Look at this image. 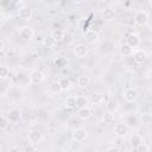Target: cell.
<instances>
[{
    "label": "cell",
    "instance_id": "6",
    "mask_svg": "<svg viewBox=\"0 0 152 152\" xmlns=\"http://www.w3.org/2000/svg\"><path fill=\"white\" fill-rule=\"evenodd\" d=\"M88 137V132L84 129V128H76L72 131V139L76 141V142H82L83 140H86Z\"/></svg>",
    "mask_w": 152,
    "mask_h": 152
},
{
    "label": "cell",
    "instance_id": "9",
    "mask_svg": "<svg viewBox=\"0 0 152 152\" xmlns=\"http://www.w3.org/2000/svg\"><path fill=\"white\" fill-rule=\"evenodd\" d=\"M128 133V126L125 122H119L114 126V134L118 138H124Z\"/></svg>",
    "mask_w": 152,
    "mask_h": 152
},
{
    "label": "cell",
    "instance_id": "27",
    "mask_svg": "<svg viewBox=\"0 0 152 152\" xmlns=\"http://www.w3.org/2000/svg\"><path fill=\"white\" fill-rule=\"evenodd\" d=\"M44 45L46 46V48H53L55 45H56V42L53 40V38L51 37V36H48L46 38H44Z\"/></svg>",
    "mask_w": 152,
    "mask_h": 152
},
{
    "label": "cell",
    "instance_id": "8",
    "mask_svg": "<svg viewBox=\"0 0 152 152\" xmlns=\"http://www.w3.org/2000/svg\"><path fill=\"white\" fill-rule=\"evenodd\" d=\"M88 46L86 45V44H77V45H75L74 46V50H72V52H74V55L77 57V58H83V57H86L87 55H88Z\"/></svg>",
    "mask_w": 152,
    "mask_h": 152
},
{
    "label": "cell",
    "instance_id": "2",
    "mask_svg": "<svg viewBox=\"0 0 152 152\" xmlns=\"http://www.w3.org/2000/svg\"><path fill=\"white\" fill-rule=\"evenodd\" d=\"M132 56H133V61L137 64H144L147 61V58H148L147 52L145 50H141V49H138V50L133 51Z\"/></svg>",
    "mask_w": 152,
    "mask_h": 152
},
{
    "label": "cell",
    "instance_id": "36",
    "mask_svg": "<svg viewBox=\"0 0 152 152\" xmlns=\"http://www.w3.org/2000/svg\"><path fill=\"white\" fill-rule=\"evenodd\" d=\"M4 48H5V44H4V42H2L1 39H0V51H1V50H2Z\"/></svg>",
    "mask_w": 152,
    "mask_h": 152
},
{
    "label": "cell",
    "instance_id": "20",
    "mask_svg": "<svg viewBox=\"0 0 152 152\" xmlns=\"http://www.w3.org/2000/svg\"><path fill=\"white\" fill-rule=\"evenodd\" d=\"M89 83H90V78H89L88 76H86V75H80V76L77 77V86H78V87L86 88V87L89 86Z\"/></svg>",
    "mask_w": 152,
    "mask_h": 152
},
{
    "label": "cell",
    "instance_id": "29",
    "mask_svg": "<svg viewBox=\"0 0 152 152\" xmlns=\"http://www.w3.org/2000/svg\"><path fill=\"white\" fill-rule=\"evenodd\" d=\"M135 151L137 152H148V146L145 142H142V144H140L139 146L135 147Z\"/></svg>",
    "mask_w": 152,
    "mask_h": 152
},
{
    "label": "cell",
    "instance_id": "11",
    "mask_svg": "<svg viewBox=\"0 0 152 152\" xmlns=\"http://www.w3.org/2000/svg\"><path fill=\"white\" fill-rule=\"evenodd\" d=\"M19 36L24 40H31L33 38V36H34V32L30 26H23L19 30Z\"/></svg>",
    "mask_w": 152,
    "mask_h": 152
},
{
    "label": "cell",
    "instance_id": "1",
    "mask_svg": "<svg viewBox=\"0 0 152 152\" xmlns=\"http://www.w3.org/2000/svg\"><path fill=\"white\" fill-rule=\"evenodd\" d=\"M148 19H150L148 13L146 11H144V10L138 11L135 13V15H134V21H135V24L138 26H145V25H147Z\"/></svg>",
    "mask_w": 152,
    "mask_h": 152
},
{
    "label": "cell",
    "instance_id": "28",
    "mask_svg": "<svg viewBox=\"0 0 152 152\" xmlns=\"http://www.w3.org/2000/svg\"><path fill=\"white\" fill-rule=\"evenodd\" d=\"M8 120L5 116H0V129H6L8 127Z\"/></svg>",
    "mask_w": 152,
    "mask_h": 152
},
{
    "label": "cell",
    "instance_id": "14",
    "mask_svg": "<svg viewBox=\"0 0 152 152\" xmlns=\"http://www.w3.org/2000/svg\"><path fill=\"white\" fill-rule=\"evenodd\" d=\"M20 116H21V113L18 108H11L7 114V120L10 122H18L20 120Z\"/></svg>",
    "mask_w": 152,
    "mask_h": 152
},
{
    "label": "cell",
    "instance_id": "21",
    "mask_svg": "<svg viewBox=\"0 0 152 152\" xmlns=\"http://www.w3.org/2000/svg\"><path fill=\"white\" fill-rule=\"evenodd\" d=\"M131 144H132V146L133 147H137V146H139L140 144H142L144 142V138L140 135V134H138V133H135V134H133L132 137H131Z\"/></svg>",
    "mask_w": 152,
    "mask_h": 152
},
{
    "label": "cell",
    "instance_id": "19",
    "mask_svg": "<svg viewBox=\"0 0 152 152\" xmlns=\"http://www.w3.org/2000/svg\"><path fill=\"white\" fill-rule=\"evenodd\" d=\"M118 108H119V104H118V101H116V100L110 99V100L107 101V103H106V109L108 110V113H114Z\"/></svg>",
    "mask_w": 152,
    "mask_h": 152
},
{
    "label": "cell",
    "instance_id": "26",
    "mask_svg": "<svg viewBox=\"0 0 152 152\" xmlns=\"http://www.w3.org/2000/svg\"><path fill=\"white\" fill-rule=\"evenodd\" d=\"M10 76V69L6 65H0V78H7Z\"/></svg>",
    "mask_w": 152,
    "mask_h": 152
},
{
    "label": "cell",
    "instance_id": "4",
    "mask_svg": "<svg viewBox=\"0 0 152 152\" xmlns=\"http://www.w3.org/2000/svg\"><path fill=\"white\" fill-rule=\"evenodd\" d=\"M140 42H141V38H140V36L138 33H129L127 36V38H126V43L125 44H127L128 46H131L134 50V48L139 46Z\"/></svg>",
    "mask_w": 152,
    "mask_h": 152
},
{
    "label": "cell",
    "instance_id": "31",
    "mask_svg": "<svg viewBox=\"0 0 152 152\" xmlns=\"http://www.w3.org/2000/svg\"><path fill=\"white\" fill-rule=\"evenodd\" d=\"M25 152H37L36 145H33V144H28V145L25 147Z\"/></svg>",
    "mask_w": 152,
    "mask_h": 152
},
{
    "label": "cell",
    "instance_id": "13",
    "mask_svg": "<svg viewBox=\"0 0 152 152\" xmlns=\"http://www.w3.org/2000/svg\"><path fill=\"white\" fill-rule=\"evenodd\" d=\"M124 99L127 102H134L138 99V91L135 89H133V88H127L124 91Z\"/></svg>",
    "mask_w": 152,
    "mask_h": 152
},
{
    "label": "cell",
    "instance_id": "35",
    "mask_svg": "<svg viewBox=\"0 0 152 152\" xmlns=\"http://www.w3.org/2000/svg\"><path fill=\"white\" fill-rule=\"evenodd\" d=\"M10 152H20V150H19L18 147H12V148L10 150Z\"/></svg>",
    "mask_w": 152,
    "mask_h": 152
},
{
    "label": "cell",
    "instance_id": "3",
    "mask_svg": "<svg viewBox=\"0 0 152 152\" xmlns=\"http://www.w3.org/2000/svg\"><path fill=\"white\" fill-rule=\"evenodd\" d=\"M44 78H45L44 74L39 70H32L28 75V81L31 84H40L44 81Z\"/></svg>",
    "mask_w": 152,
    "mask_h": 152
},
{
    "label": "cell",
    "instance_id": "10",
    "mask_svg": "<svg viewBox=\"0 0 152 152\" xmlns=\"http://www.w3.org/2000/svg\"><path fill=\"white\" fill-rule=\"evenodd\" d=\"M84 39L88 44H96L99 42V33L95 30H87L84 32Z\"/></svg>",
    "mask_w": 152,
    "mask_h": 152
},
{
    "label": "cell",
    "instance_id": "15",
    "mask_svg": "<svg viewBox=\"0 0 152 152\" xmlns=\"http://www.w3.org/2000/svg\"><path fill=\"white\" fill-rule=\"evenodd\" d=\"M50 36L53 38V40H55L56 43H59V42H63V40H64L65 32H64L63 30H61V28H55V30L51 32Z\"/></svg>",
    "mask_w": 152,
    "mask_h": 152
},
{
    "label": "cell",
    "instance_id": "16",
    "mask_svg": "<svg viewBox=\"0 0 152 152\" xmlns=\"http://www.w3.org/2000/svg\"><path fill=\"white\" fill-rule=\"evenodd\" d=\"M77 115L82 119V120H88L89 118H91V115H93V110H91V108L90 107H84V108H81V109H78V112H77Z\"/></svg>",
    "mask_w": 152,
    "mask_h": 152
},
{
    "label": "cell",
    "instance_id": "33",
    "mask_svg": "<svg viewBox=\"0 0 152 152\" xmlns=\"http://www.w3.org/2000/svg\"><path fill=\"white\" fill-rule=\"evenodd\" d=\"M107 152H121V150L118 147V146H112L107 150Z\"/></svg>",
    "mask_w": 152,
    "mask_h": 152
},
{
    "label": "cell",
    "instance_id": "25",
    "mask_svg": "<svg viewBox=\"0 0 152 152\" xmlns=\"http://www.w3.org/2000/svg\"><path fill=\"white\" fill-rule=\"evenodd\" d=\"M50 91H51V93H53V94H58V93H61V91H62V89H61V86H59V82H58V81H55V82H52V83H51V86H50Z\"/></svg>",
    "mask_w": 152,
    "mask_h": 152
},
{
    "label": "cell",
    "instance_id": "38",
    "mask_svg": "<svg viewBox=\"0 0 152 152\" xmlns=\"http://www.w3.org/2000/svg\"><path fill=\"white\" fill-rule=\"evenodd\" d=\"M0 152H1V146H0Z\"/></svg>",
    "mask_w": 152,
    "mask_h": 152
},
{
    "label": "cell",
    "instance_id": "37",
    "mask_svg": "<svg viewBox=\"0 0 152 152\" xmlns=\"http://www.w3.org/2000/svg\"><path fill=\"white\" fill-rule=\"evenodd\" d=\"M88 152H99L97 150H90V151H88Z\"/></svg>",
    "mask_w": 152,
    "mask_h": 152
},
{
    "label": "cell",
    "instance_id": "7",
    "mask_svg": "<svg viewBox=\"0 0 152 152\" xmlns=\"http://www.w3.org/2000/svg\"><path fill=\"white\" fill-rule=\"evenodd\" d=\"M43 140V133L38 129H32L28 132V141L30 144L37 145Z\"/></svg>",
    "mask_w": 152,
    "mask_h": 152
},
{
    "label": "cell",
    "instance_id": "17",
    "mask_svg": "<svg viewBox=\"0 0 152 152\" xmlns=\"http://www.w3.org/2000/svg\"><path fill=\"white\" fill-rule=\"evenodd\" d=\"M75 97H76V107H77L78 109L87 107V104H88V97H87V96H84V95H78V96H75Z\"/></svg>",
    "mask_w": 152,
    "mask_h": 152
},
{
    "label": "cell",
    "instance_id": "22",
    "mask_svg": "<svg viewBox=\"0 0 152 152\" xmlns=\"http://www.w3.org/2000/svg\"><path fill=\"white\" fill-rule=\"evenodd\" d=\"M120 53L124 56V57H128V56H132L133 53V49L131 46H128L127 44H122L120 46Z\"/></svg>",
    "mask_w": 152,
    "mask_h": 152
},
{
    "label": "cell",
    "instance_id": "30",
    "mask_svg": "<svg viewBox=\"0 0 152 152\" xmlns=\"http://www.w3.org/2000/svg\"><path fill=\"white\" fill-rule=\"evenodd\" d=\"M55 63H56V65H57V66L62 68V66H64V64L66 63V61H65L64 58H62V57H57V59L55 61Z\"/></svg>",
    "mask_w": 152,
    "mask_h": 152
},
{
    "label": "cell",
    "instance_id": "24",
    "mask_svg": "<svg viewBox=\"0 0 152 152\" xmlns=\"http://www.w3.org/2000/svg\"><path fill=\"white\" fill-rule=\"evenodd\" d=\"M64 103H65V106L68 108H76V97L72 96V95H70V96H68L65 99Z\"/></svg>",
    "mask_w": 152,
    "mask_h": 152
},
{
    "label": "cell",
    "instance_id": "18",
    "mask_svg": "<svg viewBox=\"0 0 152 152\" xmlns=\"http://www.w3.org/2000/svg\"><path fill=\"white\" fill-rule=\"evenodd\" d=\"M58 82H59V86H61L62 91H66V90H69L71 88V81H70L69 77H62Z\"/></svg>",
    "mask_w": 152,
    "mask_h": 152
},
{
    "label": "cell",
    "instance_id": "5",
    "mask_svg": "<svg viewBox=\"0 0 152 152\" xmlns=\"http://www.w3.org/2000/svg\"><path fill=\"white\" fill-rule=\"evenodd\" d=\"M18 15L23 20H30L32 18V15H33V11L28 6H21L18 10Z\"/></svg>",
    "mask_w": 152,
    "mask_h": 152
},
{
    "label": "cell",
    "instance_id": "32",
    "mask_svg": "<svg viewBox=\"0 0 152 152\" xmlns=\"http://www.w3.org/2000/svg\"><path fill=\"white\" fill-rule=\"evenodd\" d=\"M100 100H101V95H100V94H94V95H93V102L99 103Z\"/></svg>",
    "mask_w": 152,
    "mask_h": 152
},
{
    "label": "cell",
    "instance_id": "12",
    "mask_svg": "<svg viewBox=\"0 0 152 152\" xmlns=\"http://www.w3.org/2000/svg\"><path fill=\"white\" fill-rule=\"evenodd\" d=\"M101 18L104 21H112L115 18V11L112 7H104L101 10Z\"/></svg>",
    "mask_w": 152,
    "mask_h": 152
},
{
    "label": "cell",
    "instance_id": "23",
    "mask_svg": "<svg viewBox=\"0 0 152 152\" xmlns=\"http://www.w3.org/2000/svg\"><path fill=\"white\" fill-rule=\"evenodd\" d=\"M139 120H140L141 124H144V125H148V124H151V121H152V116H151L150 113L145 112V113H141V114H140Z\"/></svg>",
    "mask_w": 152,
    "mask_h": 152
},
{
    "label": "cell",
    "instance_id": "34",
    "mask_svg": "<svg viewBox=\"0 0 152 152\" xmlns=\"http://www.w3.org/2000/svg\"><path fill=\"white\" fill-rule=\"evenodd\" d=\"M112 116H113L112 113H107V116H104V120H106V121H110V120H112Z\"/></svg>",
    "mask_w": 152,
    "mask_h": 152
}]
</instances>
